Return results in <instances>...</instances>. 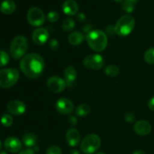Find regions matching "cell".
Instances as JSON below:
<instances>
[{
	"instance_id": "cell-39",
	"label": "cell",
	"mask_w": 154,
	"mask_h": 154,
	"mask_svg": "<svg viewBox=\"0 0 154 154\" xmlns=\"http://www.w3.org/2000/svg\"><path fill=\"white\" fill-rule=\"evenodd\" d=\"M115 2H124L125 0H114Z\"/></svg>"
},
{
	"instance_id": "cell-15",
	"label": "cell",
	"mask_w": 154,
	"mask_h": 154,
	"mask_svg": "<svg viewBox=\"0 0 154 154\" xmlns=\"http://www.w3.org/2000/svg\"><path fill=\"white\" fill-rule=\"evenodd\" d=\"M81 135L76 129H70L66 133V141L70 147H75L79 144Z\"/></svg>"
},
{
	"instance_id": "cell-17",
	"label": "cell",
	"mask_w": 154,
	"mask_h": 154,
	"mask_svg": "<svg viewBox=\"0 0 154 154\" xmlns=\"http://www.w3.org/2000/svg\"><path fill=\"white\" fill-rule=\"evenodd\" d=\"M77 78V72L73 66H68L64 72V78L66 84L69 87H72Z\"/></svg>"
},
{
	"instance_id": "cell-29",
	"label": "cell",
	"mask_w": 154,
	"mask_h": 154,
	"mask_svg": "<svg viewBox=\"0 0 154 154\" xmlns=\"http://www.w3.org/2000/svg\"><path fill=\"white\" fill-rule=\"evenodd\" d=\"M46 154H62V150L58 146H51L47 150Z\"/></svg>"
},
{
	"instance_id": "cell-41",
	"label": "cell",
	"mask_w": 154,
	"mask_h": 154,
	"mask_svg": "<svg viewBox=\"0 0 154 154\" xmlns=\"http://www.w3.org/2000/svg\"><path fill=\"white\" fill-rule=\"evenodd\" d=\"M96 154H105V153H102V152H99V153H96Z\"/></svg>"
},
{
	"instance_id": "cell-35",
	"label": "cell",
	"mask_w": 154,
	"mask_h": 154,
	"mask_svg": "<svg viewBox=\"0 0 154 154\" xmlns=\"http://www.w3.org/2000/svg\"><path fill=\"white\" fill-rule=\"evenodd\" d=\"M77 18H78V21H80V22H84V21L86 20V16L84 14L81 13L78 15V17Z\"/></svg>"
},
{
	"instance_id": "cell-2",
	"label": "cell",
	"mask_w": 154,
	"mask_h": 154,
	"mask_svg": "<svg viewBox=\"0 0 154 154\" xmlns=\"http://www.w3.org/2000/svg\"><path fill=\"white\" fill-rule=\"evenodd\" d=\"M86 38L90 48L96 52L103 51L108 45V37L101 30H91L87 33Z\"/></svg>"
},
{
	"instance_id": "cell-26",
	"label": "cell",
	"mask_w": 154,
	"mask_h": 154,
	"mask_svg": "<svg viewBox=\"0 0 154 154\" xmlns=\"http://www.w3.org/2000/svg\"><path fill=\"white\" fill-rule=\"evenodd\" d=\"M1 123L5 127H9L13 123V118L10 114H5L1 118Z\"/></svg>"
},
{
	"instance_id": "cell-27",
	"label": "cell",
	"mask_w": 154,
	"mask_h": 154,
	"mask_svg": "<svg viewBox=\"0 0 154 154\" xmlns=\"http://www.w3.org/2000/svg\"><path fill=\"white\" fill-rule=\"evenodd\" d=\"M9 63V56L5 51H0V67L6 66Z\"/></svg>"
},
{
	"instance_id": "cell-9",
	"label": "cell",
	"mask_w": 154,
	"mask_h": 154,
	"mask_svg": "<svg viewBox=\"0 0 154 154\" xmlns=\"http://www.w3.org/2000/svg\"><path fill=\"white\" fill-rule=\"evenodd\" d=\"M47 86L51 91L54 93H61L67 86L64 79L57 76H52L48 78Z\"/></svg>"
},
{
	"instance_id": "cell-31",
	"label": "cell",
	"mask_w": 154,
	"mask_h": 154,
	"mask_svg": "<svg viewBox=\"0 0 154 154\" xmlns=\"http://www.w3.org/2000/svg\"><path fill=\"white\" fill-rule=\"evenodd\" d=\"M59 46V42L57 39H53L51 42H50V48L52 50H56Z\"/></svg>"
},
{
	"instance_id": "cell-14",
	"label": "cell",
	"mask_w": 154,
	"mask_h": 154,
	"mask_svg": "<svg viewBox=\"0 0 154 154\" xmlns=\"http://www.w3.org/2000/svg\"><path fill=\"white\" fill-rule=\"evenodd\" d=\"M134 130L139 135H147L151 132V125L146 120H139L134 126Z\"/></svg>"
},
{
	"instance_id": "cell-18",
	"label": "cell",
	"mask_w": 154,
	"mask_h": 154,
	"mask_svg": "<svg viewBox=\"0 0 154 154\" xmlns=\"http://www.w3.org/2000/svg\"><path fill=\"white\" fill-rule=\"evenodd\" d=\"M16 8V5L13 0H4L2 2L0 9L5 14H11L13 13Z\"/></svg>"
},
{
	"instance_id": "cell-40",
	"label": "cell",
	"mask_w": 154,
	"mask_h": 154,
	"mask_svg": "<svg viewBox=\"0 0 154 154\" xmlns=\"http://www.w3.org/2000/svg\"><path fill=\"white\" fill-rule=\"evenodd\" d=\"M0 154H8V153L5 151H2V152H0Z\"/></svg>"
},
{
	"instance_id": "cell-34",
	"label": "cell",
	"mask_w": 154,
	"mask_h": 154,
	"mask_svg": "<svg viewBox=\"0 0 154 154\" xmlns=\"http://www.w3.org/2000/svg\"><path fill=\"white\" fill-rule=\"evenodd\" d=\"M148 107L149 108H150V110H151L152 111H154V96L150 99V100L149 101Z\"/></svg>"
},
{
	"instance_id": "cell-24",
	"label": "cell",
	"mask_w": 154,
	"mask_h": 154,
	"mask_svg": "<svg viewBox=\"0 0 154 154\" xmlns=\"http://www.w3.org/2000/svg\"><path fill=\"white\" fill-rule=\"evenodd\" d=\"M144 58L148 64H154V48H150L146 51Z\"/></svg>"
},
{
	"instance_id": "cell-4",
	"label": "cell",
	"mask_w": 154,
	"mask_h": 154,
	"mask_svg": "<svg viewBox=\"0 0 154 154\" xmlns=\"http://www.w3.org/2000/svg\"><path fill=\"white\" fill-rule=\"evenodd\" d=\"M135 20L132 15H124L121 17L114 26V31L120 36H126L130 34L135 28Z\"/></svg>"
},
{
	"instance_id": "cell-38",
	"label": "cell",
	"mask_w": 154,
	"mask_h": 154,
	"mask_svg": "<svg viewBox=\"0 0 154 154\" xmlns=\"http://www.w3.org/2000/svg\"><path fill=\"white\" fill-rule=\"evenodd\" d=\"M126 1L131 2H132V3H134V4H135V3H136L138 1V0H126Z\"/></svg>"
},
{
	"instance_id": "cell-28",
	"label": "cell",
	"mask_w": 154,
	"mask_h": 154,
	"mask_svg": "<svg viewBox=\"0 0 154 154\" xmlns=\"http://www.w3.org/2000/svg\"><path fill=\"white\" fill-rule=\"evenodd\" d=\"M47 18H48V20L51 23L57 22L59 18H60V14L57 11H50L48 14Z\"/></svg>"
},
{
	"instance_id": "cell-12",
	"label": "cell",
	"mask_w": 154,
	"mask_h": 154,
	"mask_svg": "<svg viewBox=\"0 0 154 154\" xmlns=\"http://www.w3.org/2000/svg\"><path fill=\"white\" fill-rule=\"evenodd\" d=\"M5 148L10 153H17L22 148V143L15 137H9L4 142Z\"/></svg>"
},
{
	"instance_id": "cell-1",
	"label": "cell",
	"mask_w": 154,
	"mask_h": 154,
	"mask_svg": "<svg viewBox=\"0 0 154 154\" xmlns=\"http://www.w3.org/2000/svg\"><path fill=\"white\" fill-rule=\"evenodd\" d=\"M23 73L29 78H37L45 69V61L42 56L32 53L23 57L20 63Z\"/></svg>"
},
{
	"instance_id": "cell-10",
	"label": "cell",
	"mask_w": 154,
	"mask_h": 154,
	"mask_svg": "<svg viewBox=\"0 0 154 154\" xmlns=\"http://www.w3.org/2000/svg\"><path fill=\"white\" fill-rule=\"evenodd\" d=\"M56 108L57 111L62 114H69L74 109V105L71 100L66 98H61L58 99L56 103Z\"/></svg>"
},
{
	"instance_id": "cell-36",
	"label": "cell",
	"mask_w": 154,
	"mask_h": 154,
	"mask_svg": "<svg viewBox=\"0 0 154 154\" xmlns=\"http://www.w3.org/2000/svg\"><path fill=\"white\" fill-rule=\"evenodd\" d=\"M133 154H146L145 152L142 150H136L135 152H134Z\"/></svg>"
},
{
	"instance_id": "cell-5",
	"label": "cell",
	"mask_w": 154,
	"mask_h": 154,
	"mask_svg": "<svg viewBox=\"0 0 154 154\" xmlns=\"http://www.w3.org/2000/svg\"><path fill=\"white\" fill-rule=\"evenodd\" d=\"M20 73L16 69H3L0 70V87L10 88L18 81Z\"/></svg>"
},
{
	"instance_id": "cell-20",
	"label": "cell",
	"mask_w": 154,
	"mask_h": 154,
	"mask_svg": "<svg viewBox=\"0 0 154 154\" xmlns=\"http://www.w3.org/2000/svg\"><path fill=\"white\" fill-rule=\"evenodd\" d=\"M23 144H25L26 147H35L36 144L38 142V138L34 134L32 133H27L23 138Z\"/></svg>"
},
{
	"instance_id": "cell-33",
	"label": "cell",
	"mask_w": 154,
	"mask_h": 154,
	"mask_svg": "<svg viewBox=\"0 0 154 154\" xmlns=\"http://www.w3.org/2000/svg\"><path fill=\"white\" fill-rule=\"evenodd\" d=\"M69 124H71L72 126H75V125L78 123V120H77L75 117H71L70 118H69Z\"/></svg>"
},
{
	"instance_id": "cell-23",
	"label": "cell",
	"mask_w": 154,
	"mask_h": 154,
	"mask_svg": "<svg viewBox=\"0 0 154 154\" xmlns=\"http://www.w3.org/2000/svg\"><path fill=\"white\" fill-rule=\"evenodd\" d=\"M75 26V23L71 18H67V19L65 20L63 23V25H62V28L64 31L66 32H69L71 30L73 29Z\"/></svg>"
},
{
	"instance_id": "cell-6",
	"label": "cell",
	"mask_w": 154,
	"mask_h": 154,
	"mask_svg": "<svg viewBox=\"0 0 154 154\" xmlns=\"http://www.w3.org/2000/svg\"><path fill=\"white\" fill-rule=\"evenodd\" d=\"M101 146V139L96 134H90L84 138L81 144V149L84 153L93 154Z\"/></svg>"
},
{
	"instance_id": "cell-37",
	"label": "cell",
	"mask_w": 154,
	"mask_h": 154,
	"mask_svg": "<svg viewBox=\"0 0 154 154\" xmlns=\"http://www.w3.org/2000/svg\"><path fill=\"white\" fill-rule=\"evenodd\" d=\"M71 154H80V153H79V151H78V150H72Z\"/></svg>"
},
{
	"instance_id": "cell-13",
	"label": "cell",
	"mask_w": 154,
	"mask_h": 154,
	"mask_svg": "<svg viewBox=\"0 0 154 154\" xmlns=\"http://www.w3.org/2000/svg\"><path fill=\"white\" fill-rule=\"evenodd\" d=\"M49 38V33L45 28H38L32 33V40L38 45H44L47 42Z\"/></svg>"
},
{
	"instance_id": "cell-16",
	"label": "cell",
	"mask_w": 154,
	"mask_h": 154,
	"mask_svg": "<svg viewBox=\"0 0 154 154\" xmlns=\"http://www.w3.org/2000/svg\"><path fill=\"white\" fill-rule=\"evenodd\" d=\"M63 10L66 14L73 16L78 11V5L75 0H66L63 5Z\"/></svg>"
},
{
	"instance_id": "cell-8",
	"label": "cell",
	"mask_w": 154,
	"mask_h": 154,
	"mask_svg": "<svg viewBox=\"0 0 154 154\" xmlns=\"http://www.w3.org/2000/svg\"><path fill=\"white\" fill-rule=\"evenodd\" d=\"M84 66L93 70H99L103 67L105 62L103 57L99 54H90L84 60Z\"/></svg>"
},
{
	"instance_id": "cell-7",
	"label": "cell",
	"mask_w": 154,
	"mask_h": 154,
	"mask_svg": "<svg viewBox=\"0 0 154 154\" xmlns=\"http://www.w3.org/2000/svg\"><path fill=\"white\" fill-rule=\"evenodd\" d=\"M27 20L33 26H40L45 21V15L40 8L32 7L29 10L27 14Z\"/></svg>"
},
{
	"instance_id": "cell-21",
	"label": "cell",
	"mask_w": 154,
	"mask_h": 154,
	"mask_svg": "<svg viewBox=\"0 0 154 154\" xmlns=\"http://www.w3.org/2000/svg\"><path fill=\"white\" fill-rule=\"evenodd\" d=\"M105 73L107 76L111 78L117 77L120 73V68L116 65H110L105 68Z\"/></svg>"
},
{
	"instance_id": "cell-25",
	"label": "cell",
	"mask_w": 154,
	"mask_h": 154,
	"mask_svg": "<svg viewBox=\"0 0 154 154\" xmlns=\"http://www.w3.org/2000/svg\"><path fill=\"white\" fill-rule=\"evenodd\" d=\"M121 8L123 11L127 12V13H132L135 9V4L131 2L126 1L125 0L123 3H122Z\"/></svg>"
},
{
	"instance_id": "cell-32",
	"label": "cell",
	"mask_w": 154,
	"mask_h": 154,
	"mask_svg": "<svg viewBox=\"0 0 154 154\" xmlns=\"http://www.w3.org/2000/svg\"><path fill=\"white\" fill-rule=\"evenodd\" d=\"M19 154H35V150L31 148L25 149V150H21L19 153Z\"/></svg>"
},
{
	"instance_id": "cell-19",
	"label": "cell",
	"mask_w": 154,
	"mask_h": 154,
	"mask_svg": "<svg viewBox=\"0 0 154 154\" xmlns=\"http://www.w3.org/2000/svg\"><path fill=\"white\" fill-rule=\"evenodd\" d=\"M84 35L80 32H72L69 36V42L71 45L76 46L79 45L84 42Z\"/></svg>"
},
{
	"instance_id": "cell-11",
	"label": "cell",
	"mask_w": 154,
	"mask_h": 154,
	"mask_svg": "<svg viewBox=\"0 0 154 154\" xmlns=\"http://www.w3.org/2000/svg\"><path fill=\"white\" fill-rule=\"evenodd\" d=\"M26 109V105L19 100H14L9 102L7 105V110L10 114L13 115H22Z\"/></svg>"
},
{
	"instance_id": "cell-22",
	"label": "cell",
	"mask_w": 154,
	"mask_h": 154,
	"mask_svg": "<svg viewBox=\"0 0 154 154\" xmlns=\"http://www.w3.org/2000/svg\"><path fill=\"white\" fill-rule=\"evenodd\" d=\"M90 107L86 104H81L77 108L76 114L77 115L80 117H84L90 114Z\"/></svg>"
},
{
	"instance_id": "cell-3",
	"label": "cell",
	"mask_w": 154,
	"mask_h": 154,
	"mask_svg": "<svg viewBox=\"0 0 154 154\" xmlns=\"http://www.w3.org/2000/svg\"><path fill=\"white\" fill-rule=\"evenodd\" d=\"M28 48V41L23 35L16 36L11 44L10 54L12 58L19 60L25 55Z\"/></svg>"
},
{
	"instance_id": "cell-42",
	"label": "cell",
	"mask_w": 154,
	"mask_h": 154,
	"mask_svg": "<svg viewBox=\"0 0 154 154\" xmlns=\"http://www.w3.org/2000/svg\"><path fill=\"white\" fill-rule=\"evenodd\" d=\"M1 147H2V144H1V141H0V149H1Z\"/></svg>"
},
{
	"instance_id": "cell-30",
	"label": "cell",
	"mask_w": 154,
	"mask_h": 154,
	"mask_svg": "<svg viewBox=\"0 0 154 154\" xmlns=\"http://www.w3.org/2000/svg\"><path fill=\"white\" fill-rule=\"evenodd\" d=\"M125 120L129 122V123H132V122H133L135 120V116H134V114L132 113L126 112L125 114Z\"/></svg>"
}]
</instances>
